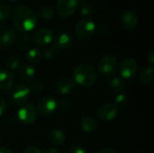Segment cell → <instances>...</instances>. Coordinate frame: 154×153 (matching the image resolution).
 I'll return each mask as SVG.
<instances>
[{
  "label": "cell",
  "mask_w": 154,
  "mask_h": 153,
  "mask_svg": "<svg viewBox=\"0 0 154 153\" xmlns=\"http://www.w3.org/2000/svg\"><path fill=\"white\" fill-rule=\"evenodd\" d=\"M12 20L15 29L21 33H27L34 29L37 23V17L29 7L19 5L12 10Z\"/></svg>",
  "instance_id": "6da1fadb"
},
{
  "label": "cell",
  "mask_w": 154,
  "mask_h": 153,
  "mask_svg": "<svg viewBox=\"0 0 154 153\" xmlns=\"http://www.w3.org/2000/svg\"><path fill=\"white\" fill-rule=\"evenodd\" d=\"M73 78L75 83L85 87H89L96 83L97 76L92 65L88 63H81L75 68Z\"/></svg>",
  "instance_id": "7a4b0ae2"
},
{
  "label": "cell",
  "mask_w": 154,
  "mask_h": 153,
  "mask_svg": "<svg viewBox=\"0 0 154 153\" xmlns=\"http://www.w3.org/2000/svg\"><path fill=\"white\" fill-rule=\"evenodd\" d=\"M76 36L80 40H88L90 39L97 31L96 23L89 19H82L79 20L74 28Z\"/></svg>",
  "instance_id": "3957f363"
},
{
  "label": "cell",
  "mask_w": 154,
  "mask_h": 153,
  "mask_svg": "<svg viewBox=\"0 0 154 153\" xmlns=\"http://www.w3.org/2000/svg\"><path fill=\"white\" fill-rule=\"evenodd\" d=\"M97 69L102 76L110 77L114 75L118 69V60L115 55H106L100 60Z\"/></svg>",
  "instance_id": "277c9868"
},
{
  "label": "cell",
  "mask_w": 154,
  "mask_h": 153,
  "mask_svg": "<svg viewBox=\"0 0 154 153\" xmlns=\"http://www.w3.org/2000/svg\"><path fill=\"white\" fill-rule=\"evenodd\" d=\"M37 115H38L37 109L33 105L24 104L18 110L17 118L22 124H23L25 125H29L35 122V120L37 118Z\"/></svg>",
  "instance_id": "5b68a950"
},
{
  "label": "cell",
  "mask_w": 154,
  "mask_h": 153,
  "mask_svg": "<svg viewBox=\"0 0 154 153\" xmlns=\"http://www.w3.org/2000/svg\"><path fill=\"white\" fill-rule=\"evenodd\" d=\"M80 0H57L56 12L61 17H69L72 15L79 7Z\"/></svg>",
  "instance_id": "8992f818"
},
{
  "label": "cell",
  "mask_w": 154,
  "mask_h": 153,
  "mask_svg": "<svg viewBox=\"0 0 154 153\" xmlns=\"http://www.w3.org/2000/svg\"><path fill=\"white\" fill-rule=\"evenodd\" d=\"M58 106L57 100L51 96H46L42 97L37 104V112L43 116H49L53 114Z\"/></svg>",
  "instance_id": "52a82bcc"
},
{
  "label": "cell",
  "mask_w": 154,
  "mask_h": 153,
  "mask_svg": "<svg viewBox=\"0 0 154 153\" xmlns=\"http://www.w3.org/2000/svg\"><path fill=\"white\" fill-rule=\"evenodd\" d=\"M119 70L123 79H129L136 75L138 70V64L134 58L129 57L122 61Z\"/></svg>",
  "instance_id": "ba28073f"
},
{
  "label": "cell",
  "mask_w": 154,
  "mask_h": 153,
  "mask_svg": "<svg viewBox=\"0 0 154 153\" xmlns=\"http://www.w3.org/2000/svg\"><path fill=\"white\" fill-rule=\"evenodd\" d=\"M30 96L31 89L23 84H19L12 92V101L16 106L24 105L25 102H27V100L30 98Z\"/></svg>",
  "instance_id": "9c48e42d"
},
{
  "label": "cell",
  "mask_w": 154,
  "mask_h": 153,
  "mask_svg": "<svg viewBox=\"0 0 154 153\" xmlns=\"http://www.w3.org/2000/svg\"><path fill=\"white\" fill-rule=\"evenodd\" d=\"M118 115V107L111 103L101 105L97 110V115L100 119L105 121L114 120Z\"/></svg>",
  "instance_id": "30bf717a"
},
{
  "label": "cell",
  "mask_w": 154,
  "mask_h": 153,
  "mask_svg": "<svg viewBox=\"0 0 154 153\" xmlns=\"http://www.w3.org/2000/svg\"><path fill=\"white\" fill-rule=\"evenodd\" d=\"M74 43V37L70 32H61L53 38L54 47L60 50H67L70 48Z\"/></svg>",
  "instance_id": "8fae6325"
},
{
  "label": "cell",
  "mask_w": 154,
  "mask_h": 153,
  "mask_svg": "<svg viewBox=\"0 0 154 153\" xmlns=\"http://www.w3.org/2000/svg\"><path fill=\"white\" fill-rule=\"evenodd\" d=\"M33 41L38 46H47L53 41V32L49 28H41L34 33Z\"/></svg>",
  "instance_id": "7c38bea8"
},
{
  "label": "cell",
  "mask_w": 154,
  "mask_h": 153,
  "mask_svg": "<svg viewBox=\"0 0 154 153\" xmlns=\"http://www.w3.org/2000/svg\"><path fill=\"white\" fill-rule=\"evenodd\" d=\"M121 21L125 28L127 30H134L136 28L139 23V19L134 11L131 9H126L123 12L121 15Z\"/></svg>",
  "instance_id": "4fadbf2b"
},
{
  "label": "cell",
  "mask_w": 154,
  "mask_h": 153,
  "mask_svg": "<svg viewBox=\"0 0 154 153\" xmlns=\"http://www.w3.org/2000/svg\"><path fill=\"white\" fill-rule=\"evenodd\" d=\"M14 84V78L13 74L5 69L0 70V89L9 91L13 88Z\"/></svg>",
  "instance_id": "5bb4252c"
},
{
  "label": "cell",
  "mask_w": 154,
  "mask_h": 153,
  "mask_svg": "<svg viewBox=\"0 0 154 153\" xmlns=\"http://www.w3.org/2000/svg\"><path fill=\"white\" fill-rule=\"evenodd\" d=\"M16 33L13 30H5L0 32V46L10 47L16 41Z\"/></svg>",
  "instance_id": "9a60e30c"
},
{
  "label": "cell",
  "mask_w": 154,
  "mask_h": 153,
  "mask_svg": "<svg viewBox=\"0 0 154 153\" xmlns=\"http://www.w3.org/2000/svg\"><path fill=\"white\" fill-rule=\"evenodd\" d=\"M75 82L70 78H62L58 81L56 89L57 92L60 95H67L69 94L74 87Z\"/></svg>",
  "instance_id": "2e32d148"
},
{
  "label": "cell",
  "mask_w": 154,
  "mask_h": 153,
  "mask_svg": "<svg viewBox=\"0 0 154 153\" xmlns=\"http://www.w3.org/2000/svg\"><path fill=\"white\" fill-rule=\"evenodd\" d=\"M79 125H80V128L82 129V131L87 133H93L97 129V121L93 117L88 116V115L83 116L80 119Z\"/></svg>",
  "instance_id": "e0dca14e"
},
{
  "label": "cell",
  "mask_w": 154,
  "mask_h": 153,
  "mask_svg": "<svg viewBox=\"0 0 154 153\" xmlns=\"http://www.w3.org/2000/svg\"><path fill=\"white\" fill-rule=\"evenodd\" d=\"M21 80L24 82H31L33 80L35 76V69L30 64H24L22 66L19 73Z\"/></svg>",
  "instance_id": "ac0fdd59"
},
{
  "label": "cell",
  "mask_w": 154,
  "mask_h": 153,
  "mask_svg": "<svg viewBox=\"0 0 154 153\" xmlns=\"http://www.w3.org/2000/svg\"><path fill=\"white\" fill-rule=\"evenodd\" d=\"M50 141L56 146H61L66 141V134L60 129H54L50 133Z\"/></svg>",
  "instance_id": "d6986e66"
},
{
  "label": "cell",
  "mask_w": 154,
  "mask_h": 153,
  "mask_svg": "<svg viewBox=\"0 0 154 153\" xmlns=\"http://www.w3.org/2000/svg\"><path fill=\"white\" fill-rule=\"evenodd\" d=\"M108 87L109 88L116 92V93H121L125 90V82L123 78H114L108 82Z\"/></svg>",
  "instance_id": "ffe728a7"
},
{
  "label": "cell",
  "mask_w": 154,
  "mask_h": 153,
  "mask_svg": "<svg viewBox=\"0 0 154 153\" xmlns=\"http://www.w3.org/2000/svg\"><path fill=\"white\" fill-rule=\"evenodd\" d=\"M42 59V52L39 48H32L26 53V60L31 64H37Z\"/></svg>",
  "instance_id": "44dd1931"
},
{
  "label": "cell",
  "mask_w": 154,
  "mask_h": 153,
  "mask_svg": "<svg viewBox=\"0 0 154 153\" xmlns=\"http://www.w3.org/2000/svg\"><path fill=\"white\" fill-rule=\"evenodd\" d=\"M153 75L154 70L152 67H147L145 69H143L141 71L140 74V81L141 83H143V85H149L152 82L153 80Z\"/></svg>",
  "instance_id": "7402d4cb"
},
{
  "label": "cell",
  "mask_w": 154,
  "mask_h": 153,
  "mask_svg": "<svg viewBox=\"0 0 154 153\" xmlns=\"http://www.w3.org/2000/svg\"><path fill=\"white\" fill-rule=\"evenodd\" d=\"M79 14L82 16H91L94 13V8L92 6L91 4L85 2V1H79Z\"/></svg>",
  "instance_id": "603a6c76"
},
{
  "label": "cell",
  "mask_w": 154,
  "mask_h": 153,
  "mask_svg": "<svg viewBox=\"0 0 154 153\" xmlns=\"http://www.w3.org/2000/svg\"><path fill=\"white\" fill-rule=\"evenodd\" d=\"M39 13H40V15L43 19H46V20H51L54 16L53 9L51 7H50V6H47V5H44V6L41 7L40 10H39Z\"/></svg>",
  "instance_id": "cb8c5ba5"
},
{
  "label": "cell",
  "mask_w": 154,
  "mask_h": 153,
  "mask_svg": "<svg viewBox=\"0 0 154 153\" xmlns=\"http://www.w3.org/2000/svg\"><path fill=\"white\" fill-rule=\"evenodd\" d=\"M16 38H17V45L21 49H24L28 47L30 42V38L27 35V33H20V35Z\"/></svg>",
  "instance_id": "d4e9b609"
},
{
  "label": "cell",
  "mask_w": 154,
  "mask_h": 153,
  "mask_svg": "<svg viewBox=\"0 0 154 153\" xmlns=\"http://www.w3.org/2000/svg\"><path fill=\"white\" fill-rule=\"evenodd\" d=\"M128 102V98L126 96V95L123 94V93H119L115 97V104L117 107L120 106V107H123L125 106Z\"/></svg>",
  "instance_id": "484cf974"
},
{
  "label": "cell",
  "mask_w": 154,
  "mask_h": 153,
  "mask_svg": "<svg viewBox=\"0 0 154 153\" xmlns=\"http://www.w3.org/2000/svg\"><path fill=\"white\" fill-rule=\"evenodd\" d=\"M42 56L43 57L44 60H53L56 56V49L53 47H48L44 50Z\"/></svg>",
  "instance_id": "4316f807"
},
{
  "label": "cell",
  "mask_w": 154,
  "mask_h": 153,
  "mask_svg": "<svg viewBox=\"0 0 154 153\" xmlns=\"http://www.w3.org/2000/svg\"><path fill=\"white\" fill-rule=\"evenodd\" d=\"M6 66L11 70H15L20 66V60L17 57H11L6 61Z\"/></svg>",
  "instance_id": "83f0119b"
},
{
  "label": "cell",
  "mask_w": 154,
  "mask_h": 153,
  "mask_svg": "<svg viewBox=\"0 0 154 153\" xmlns=\"http://www.w3.org/2000/svg\"><path fill=\"white\" fill-rule=\"evenodd\" d=\"M9 17V9L4 5H0V23L6 21Z\"/></svg>",
  "instance_id": "f1b7e54d"
},
{
  "label": "cell",
  "mask_w": 154,
  "mask_h": 153,
  "mask_svg": "<svg viewBox=\"0 0 154 153\" xmlns=\"http://www.w3.org/2000/svg\"><path fill=\"white\" fill-rule=\"evenodd\" d=\"M42 88H43V85L40 81H34V82L32 83V87H31L30 89L33 93L37 94V93H40L42 90Z\"/></svg>",
  "instance_id": "f546056e"
},
{
  "label": "cell",
  "mask_w": 154,
  "mask_h": 153,
  "mask_svg": "<svg viewBox=\"0 0 154 153\" xmlns=\"http://www.w3.org/2000/svg\"><path fill=\"white\" fill-rule=\"evenodd\" d=\"M68 153H87L85 149L81 147L80 145H74L71 148H69Z\"/></svg>",
  "instance_id": "4dcf8cb0"
},
{
  "label": "cell",
  "mask_w": 154,
  "mask_h": 153,
  "mask_svg": "<svg viewBox=\"0 0 154 153\" xmlns=\"http://www.w3.org/2000/svg\"><path fill=\"white\" fill-rule=\"evenodd\" d=\"M23 153H44L41 149L34 147V146H30L28 147Z\"/></svg>",
  "instance_id": "1f68e13d"
},
{
  "label": "cell",
  "mask_w": 154,
  "mask_h": 153,
  "mask_svg": "<svg viewBox=\"0 0 154 153\" xmlns=\"http://www.w3.org/2000/svg\"><path fill=\"white\" fill-rule=\"evenodd\" d=\"M6 111V103L5 102V100L0 98V117L5 113Z\"/></svg>",
  "instance_id": "d6a6232c"
},
{
  "label": "cell",
  "mask_w": 154,
  "mask_h": 153,
  "mask_svg": "<svg viewBox=\"0 0 154 153\" xmlns=\"http://www.w3.org/2000/svg\"><path fill=\"white\" fill-rule=\"evenodd\" d=\"M147 61L150 63V64H153L154 63V51L152 50L148 52L147 54Z\"/></svg>",
  "instance_id": "836d02e7"
},
{
  "label": "cell",
  "mask_w": 154,
  "mask_h": 153,
  "mask_svg": "<svg viewBox=\"0 0 154 153\" xmlns=\"http://www.w3.org/2000/svg\"><path fill=\"white\" fill-rule=\"evenodd\" d=\"M98 153H117L116 152V151L115 150V149H113V148H111V147H106V148H104V149H102V150H100Z\"/></svg>",
  "instance_id": "e575fe53"
},
{
  "label": "cell",
  "mask_w": 154,
  "mask_h": 153,
  "mask_svg": "<svg viewBox=\"0 0 154 153\" xmlns=\"http://www.w3.org/2000/svg\"><path fill=\"white\" fill-rule=\"evenodd\" d=\"M0 153H14L10 149L6 148V147H0Z\"/></svg>",
  "instance_id": "d590c367"
},
{
  "label": "cell",
  "mask_w": 154,
  "mask_h": 153,
  "mask_svg": "<svg viewBox=\"0 0 154 153\" xmlns=\"http://www.w3.org/2000/svg\"><path fill=\"white\" fill-rule=\"evenodd\" d=\"M46 153H60V151L55 148H51V149H48L46 151Z\"/></svg>",
  "instance_id": "8d00e7d4"
},
{
  "label": "cell",
  "mask_w": 154,
  "mask_h": 153,
  "mask_svg": "<svg viewBox=\"0 0 154 153\" xmlns=\"http://www.w3.org/2000/svg\"><path fill=\"white\" fill-rule=\"evenodd\" d=\"M8 1L12 2V3H15V2H18V1H20V0H8Z\"/></svg>",
  "instance_id": "74e56055"
},
{
  "label": "cell",
  "mask_w": 154,
  "mask_h": 153,
  "mask_svg": "<svg viewBox=\"0 0 154 153\" xmlns=\"http://www.w3.org/2000/svg\"><path fill=\"white\" fill-rule=\"evenodd\" d=\"M0 1H1V0H0Z\"/></svg>",
  "instance_id": "f35d334b"
}]
</instances>
